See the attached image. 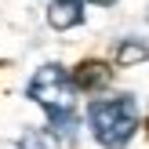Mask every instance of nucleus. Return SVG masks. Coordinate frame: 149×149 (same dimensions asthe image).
Masks as SVG:
<instances>
[{
    "instance_id": "7",
    "label": "nucleus",
    "mask_w": 149,
    "mask_h": 149,
    "mask_svg": "<svg viewBox=\"0 0 149 149\" xmlns=\"http://www.w3.org/2000/svg\"><path fill=\"white\" fill-rule=\"evenodd\" d=\"M91 4H98V7H109V4H116V0H91Z\"/></svg>"
},
{
    "instance_id": "6",
    "label": "nucleus",
    "mask_w": 149,
    "mask_h": 149,
    "mask_svg": "<svg viewBox=\"0 0 149 149\" xmlns=\"http://www.w3.org/2000/svg\"><path fill=\"white\" fill-rule=\"evenodd\" d=\"M149 58V47L142 40H124L120 47H116V62L120 65H138V62H146Z\"/></svg>"
},
{
    "instance_id": "5",
    "label": "nucleus",
    "mask_w": 149,
    "mask_h": 149,
    "mask_svg": "<svg viewBox=\"0 0 149 149\" xmlns=\"http://www.w3.org/2000/svg\"><path fill=\"white\" fill-rule=\"evenodd\" d=\"M18 149H58V135L51 127H29L18 138Z\"/></svg>"
},
{
    "instance_id": "2",
    "label": "nucleus",
    "mask_w": 149,
    "mask_h": 149,
    "mask_svg": "<svg viewBox=\"0 0 149 149\" xmlns=\"http://www.w3.org/2000/svg\"><path fill=\"white\" fill-rule=\"evenodd\" d=\"M87 124H91V135L98 138V146L106 149H124L131 142V135L138 131V106L127 95H116V98H95L87 109Z\"/></svg>"
},
{
    "instance_id": "1",
    "label": "nucleus",
    "mask_w": 149,
    "mask_h": 149,
    "mask_svg": "<svg viewBox=\"0 0 149 149\" xmlns=\"http://www.w3.org/2000/svg\"><path fill=\"white\" fill-rule=\"evenodd\" d=\"M26 95L36 106L47 109L51 124H55L58 131H73L77 127V84H73V77L62 65H44V69H36V77L29 80Z\"/></svg>"
},
{
    "instance_id": "4",
    "label": "nucleus",
    "mask_w": 149,
    "mask_h": 149,
    "mask_svg": "<svg viewBox=\"0 0 149 149\" xmlns=\"http://www.w3.org/2000/svg\"><path fill=\"white\" fill-rule=\"evenodd\" d=\"M109 65L106 62H84L77 73H73V84L80 87V91H102V87L109 84Z\"/></svg>"
},
{
    "instance_id": "3",
    "label": "nucleus",
    "mask_w": 149,
    "mask_h": 149,
    "mask_svg": "<svg viewBox=\"0 0 149 149\" xmlns=\"http://www.w3.org/2000/svg\"><path fill=\"white\" fill-rule=\"evenodd\" d=\"M80 18H84L80 0H51V7H47V22L55 29H73V26H80Z\"/></svg>"
}]
</instances>
